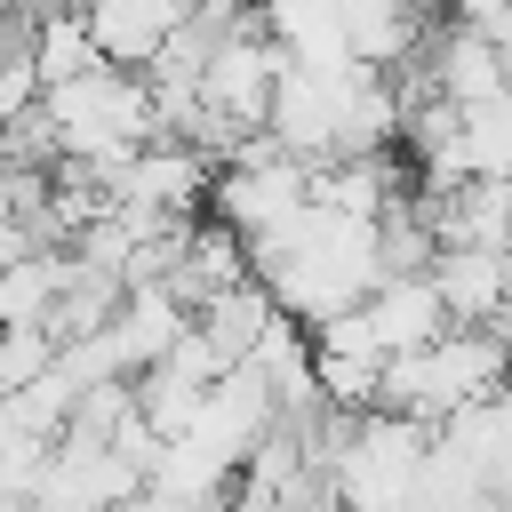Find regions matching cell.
<instances>
[{
    "instance_id": "obj_2",
    "label": "cell",
    "mask_w": 512,
    "mask_h": 512,
    "mask_svg": "<svg viewBox=\"0 0 512 512\" xmlns=\"http://www.w3.org/2000/svg\"><path fill=\"white\" fill-rule=\"evenodd\" d=\"M80 16H88V32H96L104 64H136V72L192 24L184 0H80Z\"/></svg>"
},
{
    "instance_id": "obj_1",
    "label": "cell",
    "mask_w": 512,
    "mask_h": 512,
    "mask_svg": "<svg viewBox=\"0 0 512 512\" xmlns=\"http://www.w3.org/2000/svg\"><path fill=\"white\" fill-rule=\"evenodd\" d=\"M40 112H48L56 152H64L56 168H112V160H128L136 144H152V136H160L152 80H144L136 64H96V72H80V80L48 88V96H40Z\"/></svg>"
},
{
    "instance_id": "obj_3",
    "label": "cell",
    "mask_w": 512,
    "mask_h": 512,
    "mask_svg": "<svg viewBox=\"0 0 512 512\" xmlns=\"http://www.w3.org/2000/svg\"><path fill=\"white\" fill-rule=\"evenodd\" d=\"M56 368V336L48 328H0V400H16L24 384H40Z\"/></svg>"
},
{
    "instance_id": "obj_4",
    "label": "cell",
    "mask_w": 512,
    "mask_h": 512,
    "mask_svg": "<svg viewBox=\"0 0 512 512\" xmlns=\"http://www.w3.org/2000/svg\"><path fill=\"white\" fill-rule=\"evenodd\" d=\"M432 8H440V16H456V24H480V32L512 16V0H432Z\"/></svg>"
}]
</instances>
